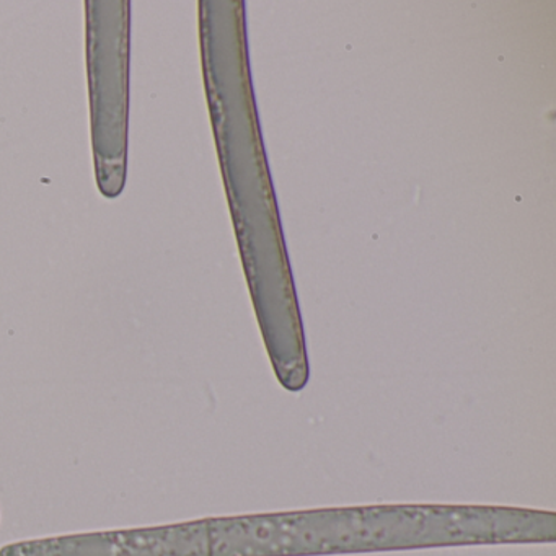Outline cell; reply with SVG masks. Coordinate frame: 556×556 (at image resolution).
<instances>
[{"label": "cell", "mask_w": 556, "mask_h": 556, "mask_svg": "<svg viewBox=\"0 0 556 556\" xmlns=\"http://www.w3.org/2000/svg\"><path fill=\"white\" fill-rule=\"evenodd\" d=\"M86 5L97 185L103 197L116 198L125 190L128 161L131 4L89 0Z\"/></svg>", "instance_id": "cell-1"}]
</instances>
